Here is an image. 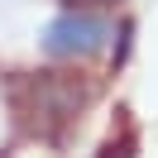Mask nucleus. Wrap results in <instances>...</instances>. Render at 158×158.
Wrapping results in <instances>:
<instances>
[{"label": "nucleus", "instance_id": "f257e3e1", "mask_svg": "<svg viewBox=\"0 0 158 158\" xmlns=\"http://www.w3.org/2000/svg\"><path fill=\"white\" fill-rule=\"evenodd\" d=\"M91 96H96L91 81H77L67 72H34V77H19L10 86V106L19 115V125L48 144H58L77 125V115L91 106Z\"/></svg>", "mask_w": 158, "mask_h": 158}, {"label": "nucleus", "instance_id": "f03ea898", "mask_svg": "<svg viewBox=\"0 0 158 158\" xmlns=\"http://www.w3.org/2000/svg\"><path fill=\"white\" fill-rule=\"evenodd\" d=\"M106 39H110L106 19H96L86 10H62L43 29V53L48 58H91V53L106 48Z\"/></svg>", "mask_w": 158, "mask_h": 158}, {"label": "nucleus", "instance_id": "7ed1b4c3", "mask_svg": "<svg viewBox=\"0 0 158 158\" xmlns=\"http://www.w3.org/2000/svg\"><path fill=\"white\" fill-rule=\"evenodd\" d=\"M67 10H86V5H106V0H62Z\"/></svg>", "mask_w": 158, "mask_h": 158}]
</instances>
